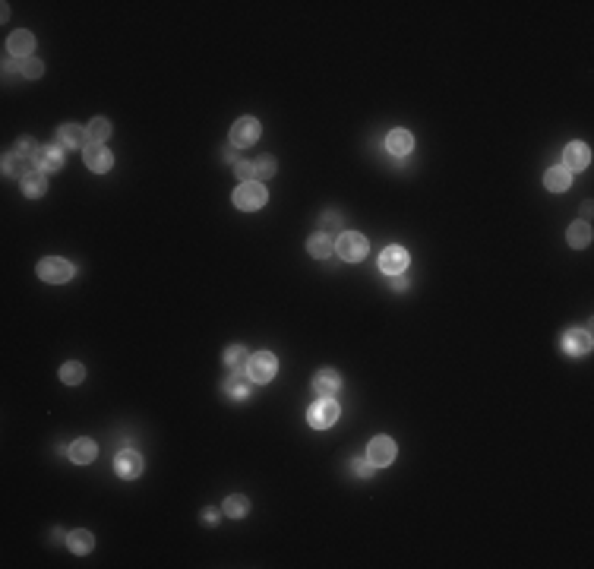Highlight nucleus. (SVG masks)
<instances>
[{
  "mask_svg": "<svg viewBox=\"0 0 594 569\" xmlns=\"http://www.w3.org/2000/svg\"><path fill=\"white\" fill-rule=\"evenodd\" d=\"M73 263L64 260V256H44L38 263V279H44L48 285H64V281L73 279Z\"/></svg>",
  "mask_w": 594,
  "mask_h": 569,
  "instance_id": "1",
  "label": "nucleus"
},
{
  "mask_svg": "<svg viewBox=\"0 0 594 569\" xmlns=\"http://www.w3.org/2000/svg\"><path fill=\"white\" fill-rule=\"evenodd\" d=\"M266 199H269V193H266L263 184H240L237 190H234V206L244 209V212H256V209H263L266 206Z\"/></svg>",
  "mask_w": 594,
  "mask_h": 569,
  "instance_id": "2",
  "label": "nucleus"
},
{
  "mask_svg": "<svg viewBox=\"0 0 594 569\" xmlns=\"http://www.w3.org/2000/svg\"><path fill=\"white\" fill-rule=\"evenodd\" d=\"M367 250H370V244H367V238L357 231H345L339 240H335V253H339L341 260H348V263H361L363 256H367Z\"/></svg>",
  "mask_w": 594,
  "mask_h": 569,
  "instance_id": "3",
  "label": "nucleus"
},
{
  "mask_svg": "<svg viewBox=\"0 0 594 569\" xmlns=\"http://www.w3.org/2000/svg\"><path fill=\"white\" fill-rule=\"evenodd\" d=\"M339 402L335 399H320V402H313L310 405V412H307V421H310V427H316V430H326V427H332V424L339 421Z\"/></svg>",
  "mask_w": 594,
  "mask_h": 569,
  "instance_id": "4",
  "label": "nucleus"
},
{
  "mask_svg": "<svg viewBox=\"0 0 594 569\" xmlns=\"http://www.w3.org/2000/svg\"><path fill=\"white\" fill-rule=\"evenodd\" d=\"M275 370H279V361L269 351H256V355L247 357V377L253 383H269L275 377Z\"/></svg>",
  "mask_w": 594,
  "mask_h": 569,
  "instance_id": "5",
  "label": "nucleus"
},
{
  "mask_svg": "<svg viewBox=\"0 0 594 569\" xmlns=\"http://www.w3.org/2000/svg\"><path fill=\"white\" fill-rule=\"evenodd\" d=\"M392 459H396V443H392V437H373L370 446H367V462H370L373 468H386Z\"/></svg>",
  "mask_w": 594,
  "mask_h": 569,
  "instance_id": "6",
  "label": "nucleus"
},
{
  "mask_svg": "<svg viewBox=\"0 0 594 569\" xmlns=\"http://www.w3.org/2000/svg\"><path fill=\"white\" fill-rule=\"evenodd\" d=\"M142 455L136 453V449H124V453H117L114 455V471L120 475V478L133 481V478H140L142 475Z\"/></svg>",
  "mask_w": 594,
  "mask_h": 569,
  "instance_id": "7",
  "label": "nucleus"
},
{
  "mask_svg": "<svg viewBox=\"0 0 594 569\" xmlns=\"http://www.w3.org/2000/svg\"><path fill=\"white\" fill-rule=\"evenodd\" d=\"M83 158H86V168L95 171V174L111 171V165H114V155H111L101 142H89V146L83 149Z\"/></svg>",
  "mask_w": 594,
  "mask_h": 569,
  "instance_id": "8",
  "label": "nucleus"
},
{
  "mask_svg": "<svg viewBox=\"0 0 594 569\" xmlns=\"http://www.w3.org/2000/svg\"><path fill=\"white\" fill-rule=\"evenodd\" d=\"M259 140V121L256 117H240L237 124L231 127V146H253Z\"/></svg>",
  "mask_w": 594,
  "mask_h": 569,
  "instance_id": "9",
  "label": "nucleus"
},
{
  "mask_svg": "<svg viewBox=\"0 0 594 569\" xmlns=\"http://www.w3.org/2000/svg\"><path fill=\"white\" fill-rule=\"evenodd\" d=\"M380 269L386 275H402L408 269V250L404 247H386L380 253Z\"/></svg>",
  "mask_w": 594,
  "mask_h": 569,
  "instance_id": "10",
  "label": "nucleus"
},
{
  "mask_svg": "<svg viewBox=\"0 0 594 569\" xmlns=\"http://www.w3.org/2000/svg\"><path fill=\"white\" fill-rule=\"evenodd\" d=\"M588 162H591V149L585 142H569L566 152H563V168L566 171H582V168H588Z\"/></svg>",
  "mask_w": 594,
  "mask_h": 569,
  "instance_id": "11",
  "label": "nucleus"
},
{
  "mask_svg": "<svg viewBox=\"0 0 594 569\" xmlns=\"http://www.w3.org/2000/svg\"><path fill=\"white\" fill-rule=\"evenodd\" d=\"M313 389L320 399H335V392L341 389V377L339 370H332V367H326V370H320L313 377Z\"/></svg>",
  "mask_w": 594,
  "mask_h": 569,
  "instance_id": "12",
  "label": "nucleus"
},
{
  "mask_svg": "<svg viewBox=\"0 0 594 569\" xmlns=\"http://www.w3.org/2000/svg\"><path fill=\"white\" fill-rule=\"evenodd\" d=\"M57 146L64 149H76V146H89V133H86V127L79 124H64L57 130Z\"/></svg>",
  "mask_w": 594,
  "mask_h": 569,
  "instance_id": "13",
  "label": "nucleus"
},
{
  "mask_svg": "<svg viewBox=\"0 0 594 569\" xmlns=\"http://www.w3.org/2000/svg\"><path fill=\"white\" fill-rule=\"evenodd\" d=\"M66 455H70V462L76 465H89L95 462V455H99V446L92 443V440H76V443H70V449H66Z\"/></svg>",
  "mask_w": 594,
  "mask_h": 569,
  "instance_id": "14",
  "label": "nucleus"
},
{
  "mask_svg": "<svg viewBox=\"0 0 594 569\" xmlns=\"http://www.w3.org/2000/svg\"><path fill=\"white\" fill-rule=\"evenodd\" d=\"M19 184H23L25 197H44V190H48V181H44L42 168H29V171L19 177Z\"/></svg>",
  "mask_w": 594,
  "mask_h": 569,
  "instance_id": "15",
  "label": "nucleus"
},
{
  "mask_svg": "<svg viewBox=\"0 0 594 569\" xmlns=\"http://www.w3.org/2000/svg\"><path fill=\"white\" fill-rule=\"evenodd\" d=\"M32 48H35V38H32V32H13L10 35V42H7V51H10V58H29L32 54Z\"/></svg>",
  "mask_w": 594,
  "mask_h": 569,
  "instance_id": "16",
  "label": "nucleus"
},
{
  "mask_svg": "<svg viewBox=\"0 0 594 569\" xmlns=\"http://www.w3.org/2000/svg\"><path fill=\"white\" fill-rule=\"evenodd\" d=\"M411 146H414V136H411L408 130H402V127H398V130H392V133L386 136V149H389V152H392L396 158L408 155V152H411Z\"/></svg>",
  "mask_w": 594,
  "mask_h": 569,
  "instance_id": "17",
  "label": "nucleus"
},
{
  "mask_svg": "<svg viewBox=\"0 0 594 569\" xmlns=\"http://www.w3.org/2000/svg\"><path fill=\"white\" fill-rule=\"evenodd\" d=\"M307 253L313 256V260H329V256L335 253V240H332L326 231L313 234V238L307 240Z\"/></svg>",
  "mask_w": 594,
  "mask_h": 569,
  "instance_id": "18",
  "label": "nucleus"
},
{
  "mask_svg": "<svg viewBox=\"0 0 594 569\" xmlns=\"http://www.w3.org/2000/svg\"><path fill=\"white\" fill-rule=\"evenodd\" d=\"M544 184H547V190H553V193H563V190H569V184H572V171L556 165L544 174Z\"/></svg>",
  "mask_w": 594,
  "mask_h": 569,
  "instance_id": "19",
  "label": "nucleus"
},
{
  "mask_svg": "<svg viewBox=\"0 0 594 569\" xmlns=\"http://www.w3.org/2000/svg\"><path fill=\"white\" fill-rule=\"evenodd\" d=\"M38 168H42V171H57V168H64V146H42Z\"/></svg>",
  "mask_w": 594,
  "mask_h": 569,
  "instance_id": "20",
  "label": "nucleus"
},
{
  "mask_svg": "<svg viewBox=\"0 0 594 569\" xmlns=\"http://www.w3.org/2000/svg\"><path fill=\"white\" fill-rule=\"evenodd\" d=\"M566 351H569V355H588V351H591V336H588L585 329L566 332Z\"/></svg>",
  "mask_w": 594,
  "mask_h": 569,
  "instance_id": "21",
  "label": "nucleus"
},
{
  "mask_svg": "<svg viewBox=\"0 0 594 569\" xmlns=\"http://www.w3.org/2000/svg\"><path fill=\"white\" fill-rule=\"evenodd\" d=\"M66 544H70V551L73 553H89L92 547H95V538H92V531H86V528H76V531H70V538H66Z\"/></svg>",
  "mask_w": 594,
  "mask_h": 569,
  "instance_id": "22",
  "label": "nucleus"
},
{
  "mask_svg": "<svg viewBox=\"0 0 594 569\" xmlns=\"http://www.w3.org/2000/svg\"><path fill=\"white\" fill-rule=\"evenodd\" d=\"M16 155H19V162H23V165L38 168V155H42V146H38L35 140H19V142H16Z\"/></svg>",
  "mask_w": 594,
  "mask_h": 569,
  "instance_id": "23",
  "label": "nucleus"
},
{
  "mask_svg": "<svg viewBox=\"0 0 594 569\" xmlns=\"http://www.w3.org/2000/svg\"><path fill=\"white\" fill-rule=\"evenodd\" d=\"M566 240H569V247H588V244H591V225H588V222L569 225Z\"/></svg>",
  "mask_w": 594,
  "mask_h": 569,
  "instance_id": "24",
  "label": "nucleus"
},
{
  "mask_svg": "<svg viewBox=\"0 0 594 569\" xmlns=\"http://www.w3.org/2000/svg\"><path fill=\"white\" fill-rule=\"evenodd\" d=\"M86 133H89V142H101V146H105V140L111 136V121H107V117H95V121L86 127Z\"/></svg>",
  "mask_w": 594,
  "mask_h": 569,
  "instance_id": "25",
  "label": "nucleus"
},
{
  "mask_svg": "<svg viewBox=\"0 0 594 569\" xmlns=\"http://www.w3.org/2000/svg\"><path fill=\"white\" fill-rule=\"evenodd\" d=\"M86 377V367L79 361H66L64 367H60V379H64L66 386H79Z\"/></svg>",
  "mask_w": 594,
  "mask_h": 569,
  "instance_id": "26",
  "label": "nucleus"
},
{
  "mask_svg": "<svg viewBox=\"0 0 594 569\" xmlns=\"http://www.w3.org/2000/svg\"><path fill=\"white\" fill-rule=\"evenodd\" d=\"M247 512H250V500H247V496L234 494V496H228V500H224V516H231V519H244Z\"/></svg>",
  "mask_w": 594,
  "mask_h": 569,
  "instance_id": "27",
  "label": "nucleus"
},
{
  "mask_svg": "<svg viewBox=\"0 0 594 569\" xmlns=\"http://www.w3.org/2000/svg\"><path fill=\"white\" fill-rule=\"evenodd\" d=\"M250 383H253V379L247 377V373H240V370H234L231 377L224 379V389H228V392H231V396H247V389H250Z\"/></svg>",
  "mask_w": 594,
  "mask_h": 569,
  "instance_id": "28",
  "label": "nucleus"
},
{
  "mask_svg": "<svg viewBox=\"0 0 594 569\" xmlns=\"http://www.w3.org/2000/svg\"><path fill=\"white\" fill-rule=\"evenodd\" d=\"M275 168H279V165H275L272 155L256 158V162H253V177H256V181H269V177L275 174Z\"/></svg>",
  "mask_w": 594,
  "mask_h": 569,
  "instance_id": "29",
  "label": "nucleus"
},
{
  "mask_svg": "<svg viewBox=\"0 0 594 569\" xmlns=\"http://www.w3.org/2000/svg\"><path fill=\"white\" fill-rule=\"evenodd\" d=\"M247 348L244 345H231L228 351H224V364L231 367V370H240V367H247Z\"/></svg>",
  "mask_w": 594,
  "mask_h": 569,
  "instance_id": "30",
  "label": "nucleus"
},
{
  "mask_svg": "<svg viewBox=\"0 0 594 569\" xmlns=\"http://www.w3.org/2000/svg\"><path fill=\"white\" fill-rule=\"evenodd\" d=\"M19 73H23L25 79H38V76L44 73V64L38 58H25L23 64H19Z\"/></svg>",
  "mask_w": 594,
  "mask_h": 569,
  "instance_id": "31",
  "label": "nucleus"
},
{
  "mask_svg": "<svg viewBox=\"0 0 594 569\" xmlns=\"http://www.w3.org/2000/svg\"><path fill=\"white\" fill-rule=\"evenodd\" d=\"M3 174H10V177H13V174H25V171H23V162H19L16 152L3 155Z\"/></svg>",
  "mask_w": 594,
  "mask_h": 569,
  "instance_id": "32",
  "label": "nucleus"
},
{
  "mask_svg": "<svg viewBox=\"0 0 594 569\" xmlns=\"http://www.w3.org/2000/svg\"><path fill=\"white\" fill-rule=\"evenodd\" d=\"M341 228V218H339V212H326L322 215V231L329 234V231H339Z\"/></svg>",
  "mask_w": 594,
  "mask_h": 569,
  "instance_id": "33",
  "label": "nucleus"
},
{
  "mask_svg": "<svg viewBox=\"0 0 594 569\" xmlns=\"http://www.w3.org/2000/svg\"><path fill=\"white\" fill-rule=\"evenodd\" d=\"M234 171H237V177L244 184L253 181V165H250V162H237V165H234Z\"/></svg>",
  "mask_w": 594,
  "mask_h": 569,
  "instance_id": "34",
  "label": "nucleus"
},
{
  "mask_svg": "<svg viewBox=\"0 0 594 569\" xmlns=\"http://www.w3.org/2000/svg\"><path fill=\"white\" fill-rule=\"evenodd\" d=\"M351 468H354L357 478H370V475H373V465L363 462V459H354V465H351Z\"/></svg>",
  "mask_w": 594,
  "mask_h": 569,
  "instance_id": "35",
  "label": "nucleus"
},
{
  "mask_svg": "<svg viewBox=\"0 0 594 569\" xmlns=\"http://www.w3.org/2000/svg\"><path fill=\"white\" fill-rule=\"evenodd\" d=\"M392 288H396V291H404V288H408V281H404V275H392Z\"/></svg>",
  "mask_w": 594,
  "mask_h": 569,
  "instance_id": "36",
  "label": "nucleus"
},
{
  "mask_svg": "<svg viewBox=\"0 0 594 569\" xmlns=\"http://www.w3.org/2000/svg\"><path fill=\"white\" fill-rule=\"evenodd\" d=\"M582 215H585L582 222H588V218H591V203H585V206H582Z\"/></svg>",
  "mask_w": 594,
  "mask_h": 569,
  "instance_id": "37",
  "label": "nucleus"
}]
</instances>
